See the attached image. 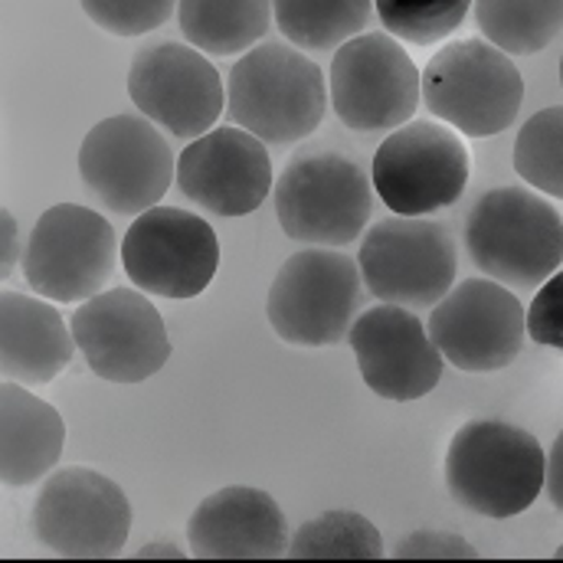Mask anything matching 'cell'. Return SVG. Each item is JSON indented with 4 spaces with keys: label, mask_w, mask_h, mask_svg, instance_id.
Masks as SVG:
<instances>
[{
    "label": "cell",
    "mask_w": 563,
    "mask_h": 563,
    "mask_svg": "<svg viewBox=\"0 0 563 563\" xmlns=\"http://www.w3.org/2000/svg\"><path fill=\"white\" fill-rule=\"evenodd\" d=\"M177 26L200 53H250L273 26V0H177Z\"/></svg>",
    "instance_id": "22"
},
{
    "label": "cell",
    "mask_w": 563,
    "mask_h": 563,
    "mask_svg": "<svg viewBox=\"0 0 563 563\" xmlns=\"http://www.w3.org/2000/svg\"><path fill=\"white\" fill-rule=\"evenodd\" d=\"M282 36L305 53H331L361 36L374 0H273Z\"/></svg>",
    "instance_id": "23"
},
{
    "label": "cell",
    "mask_w": 563,
    "mask_h": 563,
    "mask_svg": "<svg viewBox=\"0 0 563 563\" xmlns=\"http://www.w3.org/2000/svg\"><path fill=\"white\" fill-rule=\"evenodd\" d=\"M0 223H3V236H0V243H3V253H0V279L7 282L13 276V266L23 260V253H20V233H16V220H13V213L3 207L0 210Z\"/></svg>",
    "instance_id": "31"
},
{
    "label": "cell",
    "mask_w": 563,
    "mask_h": 563,
    "mask_svg": "<svg viewBox=\"0 0 563 563\" xmlns=\"http://www.w3.org/2000/svg\"><path fill=\"white\" fill-rule=\"evenodd\" d=\"M328 109L324 73L291 43H256L227 82V115L266 144H295L318 132Z\"/></svg>",
    "instance_id": "1"
},
{
    "label": "cell",
    "mask_w": 563,
    "mask_h": 563,
    "mask_svg": "<svg viewBox=\"0 0 563 563\" xmlns=\"http://www.w3.org/2000/svg\"><path fill=\"white\" fill-rule=\"evenodd\" d=\"M475 0H374L384 30L410 46L449 40L468 16Z\"/></svg>",
    "instance_id": "27"
},
{
    "label": "cell",
    "mask_w": 563,
    "mask_h": 563,
    "mask_svg": "<svg viewBox=\"0 0 563 563\" xmlns=\"http://www.w3.org/2000/svg\"><path fill=\"white\" fill-rule=\"evenodd\" d=\"M129 96L144 119L174 139L207 135L227 109L217 66L190 43H151L129 66Z\"/></svg>",
    "instance_id": "15"
},
{
    "label": "cell",
    "mask_w": 563,
    "mask_h": 563,
    "mask_svg": "<svg viewBox=\"0 0 563 563\" xmlns=\"http://www.w3.org/2000/svg\"><path fill=\"white\" fill-rule=\"evenodd\" d=\"M561 89H563V56H561Z\"/></svg>",
    "instance_id": "35"
},
{
    "label": "cell",
    "mask_w": 563,
    "mask_h": 563,
    "mask_svg": "<svg viewBox=\"0 0 563 563\" xmlns=\"http://www.w3.org/2000/svg\"><path fill=\"white\" fill-rule=\"evenodd\" d=\"M66 445V422L56 407L16 380L0 387V482L26 488L46 478Z\"/></svg>",
    "instance_id": "21"
},
{
    "label": "cell",
    "mask_w": 563,
    "mask_h": 563,
    "mask_svg": "<svg viewBox=\"0 0 563 563\" xmlns=\"http://www.w3.org/2000/svg\"><path fill=\"white\" fill-rule=\"evenodd\" d=\"M69 328L92 374L109 384H144L170 361L164 318L139 288H109L86 298Z\"/></svg>",
    "instance_id": "13"
},
{
    "label": "cell",
    "mask_w": 563,
    "mask_h": 563,
    "mask_svg": "<svg viewBox=\"0 0 563 563\" xmlns=\"http://www.w3.org/2000/svg\"><path fill=\"white\" fill-rule=\"evenodd\" d=\"M86 190L119 217H141L157 207L177 180V157L144 115H112L92 125L79 147Z\"/></svg>",
    "instance_id": "11"
},
{
    "label": "cell",
    "mask_w": 563,
    "mask_h": 563,
    "mask_svg": "<svg viewBox=\"0 0 563 563\" xmlns=\"http://www.w3.org/2000/svg\"><path fill=\"white\" fill-rule=\"evenodd\" d=\"M76 338L63 314L40 295H0V374L23 387L53 384L73 361Z\"/></svg>",
    "instance_id": "20"
},
{
    "label": "cell",
    "mask_w": 563,
    "mask_h": 563,
    "mask_svg": "<svg viewBox=\"0 0 563 563\" xmlns=\"http://www.w3.org/2000/svg\"><path fill=\"white\" fill-rule=\"evenodd\" d=\"M20 263L23 279L40 298L86 301L112 279L119 236L102 213L82 203H56L33 223Z\"/></svg>",
    "instance_id": "10"
},
{
    "label": "cell",
    "mask_w": 563,
    "mask_h": 563,
    "mask_svg": "<svg viewBox=\"0 0 563 563\" xmlns=\"http://www.w3.org/2000/svg\"><path fill=\"white\" fill-rule=\"evenodd\" d=\"M139 561L144 558H170V561H184V558H190L187 551H180L174 541H151V544H144L139 554H135Z\"/></svg>",
    "instance_id": "33"
},
{
    "label": "cell",
    "mask_w": 563,
    "mask_h": 563,
    "mask_svg": "<svg viewBox=\"0 0 563 563\" xmlns=\"http://www.w3.org/2000/svg\"><path fill=\"white\" fill-rule=\"evenodd\" d=\"M528 334L531 341L563 354V269L538 288L528 308Z\"/></svg>",
    "instance_id": "29"
},
{
    "label": "cell",
    "mask_w": 563,
    "mask_h": 563,
    "mask_svg": "<svg viewBox=\"0 0 563 563\" xmlns=\"http://www.w3.org/2000/svg\"><path fill=\"white\" fill-rule=\"evenodd\" d=\"M361 266L328 246L288 256L269 285L266 318L285 344L331 347L341 344L364 305Z\"/></svg>",
    "instance_id": "5"
},
{
    "label": "cell",
    "mask_w": 563,
    "mask_h": 563,
    "mask_svg": "<svg viewBox=\"0 0 563 563\" xmlns=\"http://www.w3.org/2000/svg\"><path fill=\"white\" fill-rule=\"evenodd\" d=\"M357 266L377 301L422 311L455 285V243L429 217H387L364 233Z\"/></svg>",
    "instance_id": "12"
},
{
    "label": "cell",
    "mask_w": 563,
    "mask_h": 563,
    "mask_svg": "<svg viewBox=\"0 0 563 563\" xmlns=\"http://www.w3.org/2000/svg\"><path fill=\"white\" fill-rule=\"evenodd\" d=\"M331 109L351 132H394L413 122L422 102V73L387 30L347 40L328 73Z\"/></svg>",
    "instance_id": "8"
},
{
    "label": "cell",
    "mask_w": 563,
    "mask_h": 563,
    "mask_svg": "<svg viewBox=\"0 0 563 563\" xmlns=\"http://www.w3.org/2000/svg\"><path fill=\"white\" fill-rule=\"evenodd\" d=\"M475 23L508 56H534L563 30V0H475Z\"/></svg>",
    "instance_id": "24"
},
{
    "label": "cell",
    "mask_w": 563,
    "mask_h": 563,
    "mask_svg": "<svg viewBox=\"0 0 563 563\" xmlns=\"http://www.w3.org/2000/svg\"><path fill=\"white\" fill-rule=\"evenodd\" d=\"M521 102V69L482 36L445 43L422 69V106L465 139L501 135L518 119Z\"/></svg>",
    "instance_id": "4"
},
{
    "label": "cell",
    "mask_w": 563,
    "mask_h": 563,
    "mask_svg": "<svg viewBox=\"0 0 563 563\" xmlns=\"http://www.w3.org/2000/svg\"><path fill=\"white\" fill-rule=\"evenodd\" d=\"M86 16L112 36H144L177 13V0H79Z\"/></svg>",
    "instance_id": "28"
},
{
    "label": "cell",
    "mask_w": 563,
    "mask_h": 563,
    "mask_svg": "<svg viewBox=\"0 0 563 563\" xmlns=\"http://www.w3.org/2000/svg\"><path fill=\"white\" fill-rule=\"evenodd\" d=\"M288 521L263 488L227 485L203 498L187 521L190 558L200 561H276L288 554Z\"/></svg>",
    "instance_id": "19"
},
{
    "label": "cell",
    "mask_w": 563,
    "mask_h": 563,
    "mask_svg": "<svg viewBox=\"0 0 563 563\" xmlns=\"http://www.w3.org/2000/svg\"><path fill=\"white\" fill-rule=\"evenodd\" d=\"M390 558H397V561H475L478 551L459 534L426 528V531H417V534L397 541Z\"/></svg>",
    "instance_id": "30"
},
{
    "label": "cell",
    "mask_w": 563,
    "mask_h": 563,
    "mask_svg": "<svg viewBox=\"0 0 563 563\" xmlns=\"http://www.w3.org/2000/svg\"><path fill=\"white\" fill-rule=\"evenodd\" d=\"M465 250L488 279L541 288L563 263V217L534 187H495L468 210Z\"/></svg>",
    "instance_id": "2"
},
{
    "label": "cell",
    "mask_w": 563,
    "mask_h": 563,
    "mask_svg": "<svg viewBox=\"0 0 563 563\" xmlns=\"http://www.w3.org/2000/svg\"><path fill=\"white\" fill-rule=\"evenodd\" d=\"M548 455L541 442L505 420H468L445 452L449 495L482 518H515L544 492Z\"/></svg>",
    "instance_id": "3"
},
{
    "label": "cell",
    "mask_w": 563,
    "mask_h": 563,
    "mask_svg": "<svg viewBox=\"0 0 563 563\" xmlns=\"http://www.w3.org/2000/svg\"><path fill=\"white\" fill-rule=\"evenodd\" d=\"M177 187L213 217H250L273 190L266 141L240 125L210 129L177 154Z\"/></svg>",
    "instance_id": "18"
},
{
    "label": "cell",
    "mask_w": 563,
    "mask_h": 563,
    "mask_svg": "<svg viewBox=\"0 0 563 563\" xmlns=\"http://www.w3.org/2000/svg\"><path fill=\"white\" fill-rule=\"evenodd\" d=\"M122 266L135 288L157 298H197L217 276L220 243L213 227L177 207H151L122 240Z\"/></svg>",
    "instance_id": "16"
},
{
    "label": "cell",
    "mask_w": 563,
    "mask_h": 563,
    "mask_svg": "<svg viewBox=\"0 0 563 563\" xmlns=\"http://www.w3.org/2000/svg\"><path fill=\"white\" fill-rule=\"evenodd\" d=\"M387 554L380 531L357 511H324L305 521L291 541V561H380Z\"/></svg>",
    "instance_id": "25"
},
{
    "label": "cell",
    "mask_w": 563,
    "mask_h": 563,
    "mask_svg": "<svg viewBox=\"0 0 563 563\" xmlns=\"http://www.w3.org/2000/svg\"><path fill=\"white\" fill-rule=\"evenodd\" d=\"M442 357L465 374L505 371L525 347L528 311L495 279H465L432 305L426 321Z\"/></svg>",
    "instance_id": "14"
},
{
    "label": "cell",
    "mask_w": 563,
    "mask_h": 563,
    "mask_svg": "<svg viewBox=\"0 0 563 563\" xmlns=\"http://www.w3.org/2000/svg\"><path fill=\"white\" fill-rule=\"evenodd\" d=\"M544 492L551 498V505L563 511V432L554 439L551 452H548V465H544Z\"/></svg>",
    "instance_id": "32"
},
{
    "label": "cell",
    "mask_w": 563,
    "mask_h": 563,
    "mask_svg": "<svg viewBox=\"0 0 563 563\" xmlns=\"http://www.w3.org/2000/svg\"><path fill=\"white\" fill-rule=\"evenodd\" d=\"M515 170L538 194L563 200V106L541 109L515 141Z\"/></svg>",
    "instance_id": "26"
},
{
    "label": "cell",
    "mask_w": 563,
    "mask_h": 563,
    "mask_svg": "<svg viewBox=\"0 0 563 563\" xmlns=\"http://www.w3.org/2000/svg\"><path fill=\"white\" fill-rule=\"evenodd\" d=\"M554 558H558V561H563V544L558 548V551H554Z\"/></svg>",
    "instance_id": "34"
},
{
    "label": "cell",
    "mask_w": 563,
    "mask_h": 563,
    "mask_svg": "<svg viewBox=\"0 0 563 563\" xmlns=\"http://www.w3.org/2000/svg\"><path fill=\"white\" fill-rule=\"evenodd\" d=\"M33 538L66 561L119 558L132 534V505L109 475L69 465L49 472L30 511Z\"/></svg>",
    "instance_id": "7"
},
{
    "label": "cell",
    "mask_w": 563,
    "mask_h": 563,
    "mask_svg": "<svg viewBox=\"0 0 563 563\" xmlns=\"http://www.w3.org/2000/svg\"><path fill=\"white\" fill-rule=\"evenodd\" d=\"M472 174L462 135L435 119H413L394 129L374 151L371 180L397 217H432L452 207Z\"/></svg>",
    "instance_id": "9"
},
{
    "label": "cell",
    "mask_w": 563,
    "mask_h": 563,
    "mask_svg": "<svg viewBox=\"0 0 563 563\" xmlns=\"http://www.w3.org/2000/svg\"><path fill=\"white\" fill-rule=\"evenodd\" d=\"M374 210V180L338 151L298 154L276 180L282 233L308 246H347L364 236Z\"/></svg>",
    "instance_id": "6"
},
{
    "label": "cell",
    "mask_w": 563,
    "mask_h": 563,
    "mask_svg": "<svg viewBox=\"0 0 563 563\" xmlns=\"http://www.w3.org/2000/svg\"><path fill=\"white\" fill-rule=\"evenodd\" d=\"M347 344L364 384L384 400L413 404L429 397L442 380L445 357L410 308L387 301L367 308L357 314Z\"/></svg>",
    "instance_id": "17"
}]
</instances>
